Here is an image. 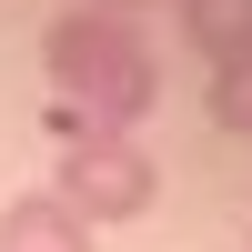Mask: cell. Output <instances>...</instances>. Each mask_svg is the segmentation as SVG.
<instances>
[{
  "label": "cell",
  "mask_w": 252,
  "mask_h": 252,
  "mask_svg": "<svg viewBox=\"0 0 252 252\" xmlns=\"http://www.w3.org/2000/svg\"><path fill=\"white\" fill-rule=\"evenodd\" d=\"M51 192L71 202L81 222H141L161 202V161L141 152L131 131H71V152H61V172H51Z\"/></svg>",
  "instance_id": "2"
},
{
  "label": "cell",
  "mask_w": 252,
  "mask_h": 252,
  "mask_svg": "<svg viewBox=\"0 0 252 252\" xmlns=\"http://www.w3.org/2000/svg\"><path fill=\"white\" fill-rule=\"evenodd\" d=\"M40 71H51V101L71 131H131L161 111V51L101 0H81L40 31Z\"/></svg>",
  "instance_id": "1"
},
{
  "label": "cell",
  "mask_w": 252,
  "mask_h": 252,
  "mask_svg": "<svg viewBox=\"0 0 252 252\" xmlns=\"http://www.w3.org/2000/svg\"><path fill=\"white\" fill-rule=\"evenodd\" d=\"M0 252H91V222H81L61 192H10V212H0Z\"/></svg>",
  "instance_id": "3"
},
{
  "label": "cell",
  "mask_w": 252,
  "mask_h": 252,
  "mask_svg": "<svg viewBox=\"0 0 252 252\" xmlns=\"http://www.w3.org/2000/svg\"><path fill=\"white\" fill-rule=\"evenodd\" d=\"M182 40H192L202 61H242L252 51V0H182Z\"/></svg>",
  "instance_id": "4"
},
{
  "label": "cell",
  "mask_w": 252,
  "mask_h": 252,
  "mask_svg": "<svg viewBox=\"0 0 252 252\" xmlns=\"http://www.w3.org/2000/svg\"><path fill=\"white\" fill-rule=\"evenodd\" d=\"M101 10H121V20H131V10H141V0H101Z\"/></svg>",
  "instance_id": "6"
},
{
  "label": "cell",
  "mask_w": 252,
  "mask_h": 252,
  "mask_svg": "<svg viewBox=\"0 0 252 252\" xmlns=\"http://www.w3.org/2000/svg\"><path fill=\"white\" fill-rule=\"evenodd\" d=\"M202 111H212L222 131H242V141H252V51L212 71V91H202Z\"/></svg>",
  "instance_id": "5"
}]
</instances>
